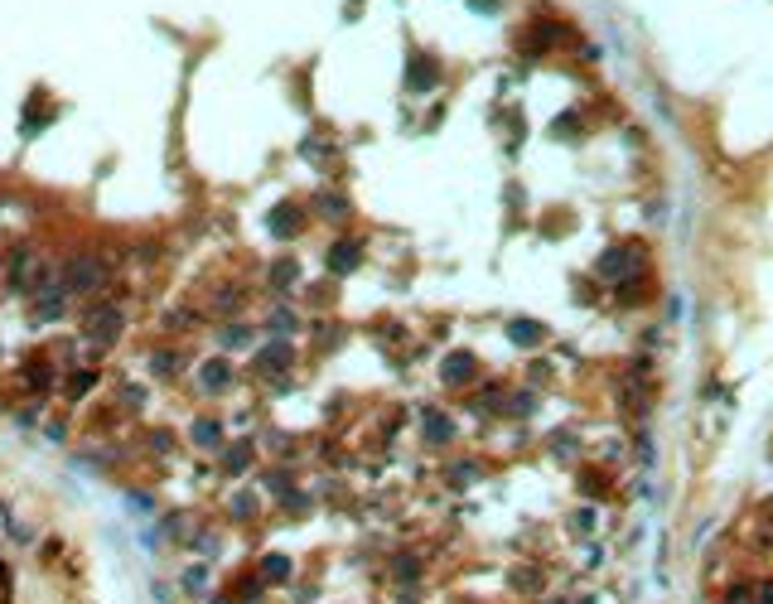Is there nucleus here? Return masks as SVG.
Segmentation results:
<instances>
[{
	"label": "nucleus",
	"instance_id": "2",
	"mask_svg": "<svg viewBox=\"0 0 773 604\" xmlns=\"http://www.w3.org/2000/svg\"><path fill=\"white\" fill-rule=\"evenodd\" d=\"M556 604H566V599H556Z\"/></svg>",
	"mask_w": 773,
	"mask_h": 604
},
{
	"label": "nucleus",
	"instance_id": "1",
	"mask_svg": "<svg viewBox=\"0 0 773 604\" xmlns=\"http://www.w3.org/2000/svg\"><path fill=\"white\" fill-rule=\"evenodd\" d=\"M266 575H271V580H276V575H286V561H281V556H271V561H266Z\"/></svg>",
	"mask_w": 773,
	"mask_h": 604
}]
</instances>
